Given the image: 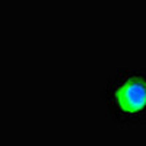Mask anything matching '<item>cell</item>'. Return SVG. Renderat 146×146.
I'll return each instance as SVG.
<instances>
[{"label": "cell", "instance_id": "6da1fadb", "mask_svg": "<svg viewBox=\"0 0 146 146\" xmlns=\"http://www.w3.org/2000/svg\"><path fill=\"white\" fill-rule=\"evenodd\" d=\"M108 117L120 126L146 123V70H123L111 76L102 91Z\"/></svg>", "mask_w": 146, "mask_h": 146}]
</instances>
